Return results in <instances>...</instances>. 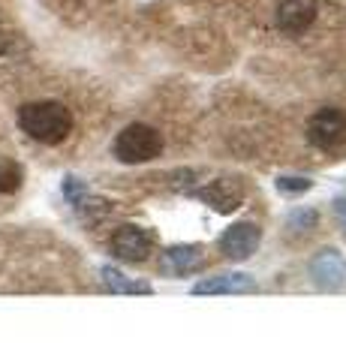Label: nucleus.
I'll use <instances>...</instances> for the list:
<instances>
[{"label":"nucleus","instance_id":"nucleus-9","mask_svg":"<svg viewBox=\"0 0 346 361\" xmlns=\"http://www.w3.org/2000/svg\"><path fill=\"white\" fill-rule=\"evenodd\" d=\"M205 262V253L199 244H175V247H166L160 253V274L166 277H184V274H193Z\"/></svg>","mask_w":346,"mask_h":361},{"label":"nucleus","instance_id":"nucleus-5","mask_svg":"<svg viewBox=\"0 0 346 361\" xmlns=\"http://www.w3.org/2000/svg\"><path fill=\"white\" fill-rule=\"evenodd\" d=\"M307 139L322 151H331L346 142V115L340 109H319L307 121Z\"/></svg>","mask_w":346,"mask_h":361},{"label":"nucleus","instance_id":"nucleus-1","mask_svg":"<svg viewBox=\"0 0 346 361\" xmlns=\"http://www.w3.org/2000/svg\"><path fill=\"white\" fill-rule=\"evenodd\" d=\"M73 111L58 99H39L18 109V127L39 145H61L73 133Z\"/></svg>","mask_w":346,"mask_h":361},{"label":"nucleus","instance_id":"nucleus-12","mask_svg":"<svg viewBox=\"0 0 346 361\" xmlns=\"http://www.w3.org/2000/svg\"><path fill=\"white\" fill-rule=\"evenodd\" d=\"M21 180H25V172H21V166L13 163V160H0V196H9L16 193L21 187Z\"/></svg>","mask_w":346,"mask_h":361},{"label":"nucleus","instance_id":"nucleus-15","mask_svg":"<svg viewBox=\"0 0 346 361\" xmlns=\"http://www.w3.org/2000/svg\"><path fill=\"white\" fill-rule=\"evenodd\" d=\"M334 220H338V226H340V235L346 238V196L334 199Z\"/></svg>","mask_w":346,"mask_h":361},{"label":"nucleus","instance_id":"nucleus-3","mask_svg":"<svg viewBox=\"0 0 346 361\" xmlns=\"http://www.w3.org/2000/svg\"><path fill=\"white\" fill-rule=\"evenodd\" d=\"M109 250L121 262H148L151 253H154V235L144 229V226L136 223H127V226H118L109 238Z\"/></svg>","mask_w":346,"mask_h":361},{"label":"nucleus","instance_id":"nucleus-13","mask_svg":"<svg viewBox=\"0 0 346 361\" xmlns=\"http://www.w3.org/2000/svg\"><path fill=\"white\" fill-rule=\"evenodd\" d=\"M286 226L292 232H314L319 226V214L314 208H295L292 214L286 217Z\"/></svg>","mask_w":346,"mask_h":361},{"label":"nucleus","instance_id":"nucleus-2","mask_svg":"<svg viewBox=\"0 0 346 361\" xmlns=\"http://www.w3.org/2000/svg\"><path fill=\"white\" fill-rule=\"evenodd\" d=\"M111 154H115V160L127 166L151 163L163 154V135L151 123H130V127L118 133L115 145H111Z\"/></svg>","mask_w":346,"mask_h":361},{"label":"nucleus","instance_id":"nucleus-7","mask_svg":"<svg viewBox=\"0 0 346 361\" xmlns=\"http://www.w3.org/2000/svg\"><path fill=\"white\" fill-rule=\"evenodd\" d=\"M310 277L322 292H334L346 283V259L340 250L334 247H326L319 250L314 259H310Z\"/></svg>","mask_w":346,"mask_h":361},{"label":"nucleus","instance_id":"nucleus-8","mask_svg":"<svg viewBox=\"0 0 346 361\" xmlns=\"http://www.w3.org/2000/svg\"><path fill=\"white\" fill-rule=\"evenodd\" d=\"M319 16V4L316 0H280L277 4V27L289 37L304 33Z\"/></svg>","mask_w":346,"mask_h":361},{"label":"nucleus","instance_id":"nucleus-14","mask_svg":"<svg viewBox=\"0 0 346 361\" xmlns=\"http://www.w3.org/2000/svg\"><path fill=\"white\" fill-rule=\"evenodd\" d=\"M274 184H277V190H280V193L298 196V193H307V190L314 187V180L304 178V175H280V178L274 180Z\"/></svg>","mask_w":346,"mask_h":361},{"label":"nucleus","instance_id":"nucleus-4","mask_svg":"<svg viewBox=\"0 0 346 361\" xmlns=\"http://www.w3.org/2000/svg\"><path fill=\"white\" fill-rule=\"evenodd\" d=\"M259 244H262V229L250 220L232 223L229 229L220 235V253H223V259H229V262H247V259L259 250Z\"/></svg>","mask_w":346,"mask_h":361},{"label":"nucleus","instance_id":"nucleus-11","mask_svg":"<svg viewBox=\"0 0 346 361\" xmlns=\"http://www.w3.org/2000/svg\"><path fill=\"white\" fill-rule=\"evenodd\" d=\"M99 277H103V283L111 292H118V295H151V292H154L151 283H144V280H132V277L124 274V271H118L111 265L99 268Z\"/></svg>","mask_w":346,"mask_h":361},{"label":"nucleus","instance_id":"nucleus-10","mask_svg":"<svg viewBox=\"0 0 346 361\" xmlns=\"http://www.w3.org/2000/svg\"><path fill=\"white\" fill-rule=\"evenodd\" d=\"M244 292H256V280L244 271H226L217 277H205L193 286V295H244Z\"/></svg>","mask_w":346,"mask_h":361},{"label":"nucleus","instance_id":"nucleus-16","mask_svg":"<svg viewBox=\"0 0 346 361\" xmlns=\"http://www.w3.org/2000/svg\"><path fill=\"white\" fill-rule=\"evenodd\" d=\"M4 54H6V37L0 33V58H4Z\"/></svg>","mask_w":346,"mask_h":361},{"label":"nucleus","instance_id":"nucleus-6","mask_svg":"<svg viewBox=\"0 0 346 361\" xmlns=\"http://www.w3.org/2000/svg\"><path fill=\"white\" fill-rule=\"evenodd\" d=\"M193 196L199 202H205L208 208H214L217 214H232L244 202V184L238 178H214L205 187L193 190Z\"/></svg>","mask_w":346,"mask_h":361}]
</instances>
